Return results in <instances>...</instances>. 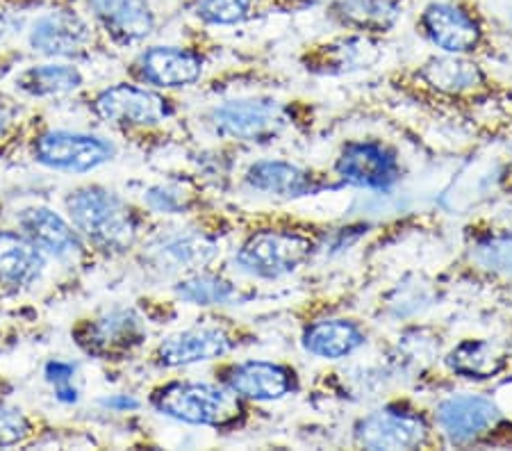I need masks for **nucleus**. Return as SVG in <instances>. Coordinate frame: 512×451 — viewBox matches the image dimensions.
I'll use <instances>...</instances> for the list:
<instances>
[{
    "label": "nucleus",
    "mask_w": 512,
    "mask_h": 451,
    "mask_svg": "<svg viewBox=\"0 0 512 451\" xmlns=\"http://www.w3.org/2000/svg\"><path fill=\"white\" fill-rule=\"evenodd\" d=\"M66 208H69L78 231L103 249L123 251L135 242V215L117 194L101 190V187H85L69 196Z\"/></svg>",
    "instance_id": "1"
},
{
    "label": "nucleus",
    "mask_w": 512,
    "mask_h": 451,
    "mask_svg": "<svg viewBox=\"0 0 512 451\" xmlns=\"http://www.w3.org/2000/svg\"><path fill=\"white\" fill-rule=\"evenodd\" d=\"M153 406L178 422L203 426H230L244 415L233 390L208 383H169L153 395Z\"/></svg>",
    "instance_id": "2"
},
{
    "label": "nucleus",
    "mask_w": 512,
    "mask_h": 451,
    "mask_svg": "<svg viewBox=\"0 0 512 451\" xmlns=\"http://www.w3.org/2000/svg\"><path fill=\"white\" fill-rule=\"evenodd\" d=\"M312 253V242L299 233L264 231L253 235L239 251L237 262L244 272L278 278L299 269Z\"/></svg>",
    "instance_id": "3"
},
{
    "label": "nucleus",
    "mask_w": 512,
    "mask_h": 451,
    "mask_svg": "<svg viewBox=\"0 0 512 451\" xmlns=\"http://www.w3.org/2000/svg\"><path fill=\"white\" fill-rule=\"evenodd\" d=\"M76 340L89 356L121 358L146 340V328L132 310L114 308L76 328Z\"/></svg>",
    "instance_id": "4"
},
{
    "label": "nucleus",
    "mask_w": 512,
    "mask_h": 451,
    "mask_svg": "<svg viewBox=\"0 0 512 451\" xmlns=\"http://www.w3.org/2000/svg\"><path fill=\"white\" fill-rule=\"evenodd\" d=\"M214 130L239 142H264L287 126V112L276 101H230L212 112Z\"/></svg>",
    "instance_id": "5"
},
{
    "label": "nucleus",
    "mask_w": 512,
    "mask_h": 451,
    "mask_svg": "<svg viewBox=\"0 0 512 451\" xmlns=\"http://www.w3.org/2000/svg\"><path fill=\"white\" fill-rule=\"evenodd\" d=\"M112 153V146L101 137L69 133V130H53L41 135L35 144V155L41 164L60 171H76V174L101 167L112 158Z\"/></svg>",
    "instance_id": "6"
},
{
    "label": "nucleus",
    "mask_w": 512,
    "mask_h": 451,
    "mask_svg": "<svg viewBox=\"0 0 512 451\" xmlns=\"http://www.w3.org/2000/svg\"><path fill=\"white\" fill-rule=\"evenodd\" d=\"M96 114L112 126L142 128L171 117V105L160 94L148 92L142 87L117 85L105 89L94 103Z\"/></svg>",
    "instance_id": "7"
},
{
    "label": "nucleus",
    "mask_w": 512,
    "mask_h": 451,
    "mask_svg": "<svg viewBox=\"0 0 512 451\" xmlns=\"http://www.w3.org/2000/svg\"><path fill=\"white\" fill-rule=\"evenodd\" d=\"M355 436L367 449H412L426 440V424L415 413L387 408L360 420Z\"/></svg>",
    "instance_id": "8"
},
{
    "label": "nucleus",
    "mask_w": 512,
    "mask_h": 451,
    "mask_svg": "<svg viewBox=\"0 0 512 451\" xmlns=\"http://www.w3.org/2000/svg\"><path fill=\"white\" fill-rule=\"evenodd\" d=\"M437 422H440L444 436L449 440L469 442L497 429L501 422V413L490 399L462 395L447 399L437 408Z\"/></svg>",
    "instance_id": "9"
},
{
    "label": "nucleus",
    "mask_w": 512,
    "mask_h": 451,
    "mask_svg": "<svg viewBox=\"0 0 512 451\" xmlns=\"http://www.w3.org/2000/svg\"><path fill=\"white\" fill-rule=\"evenodd\" d=\"M421 26H424L426 35L433 39V44L453 55L474 51L478 39H481V30H478V23L472 16L449 3H435L426 7L424 16H421Z\"/></svg>",
    "instance_id": "10"
},
{
    "label": "nucleus",
    "mask_w": 512,
    "mask_h": 451,
    "mask_svg": "<svg viewBox=\"0 0 512 451\" xmlns=\"http://www.w3.org/2000/svg\"><path fill=\"white\" fill-rule=\"evenodd\" d=\"M226 385L237 397L255 401H274L294 388V374L287 367L264 360H249L228 369Z\"/></svg>",
    "instance_id": "11"
},
{
    "label": "nucleus",
    "mask_w": 512,
    "mask_h": 451,
    "mask_svg": "<svg viewBox=\"0 0 512 451\" xmlns=\"http://www.w3.org/2000/svg\"><path fill=\"white\" fill-rule=\"evenodd\" d=\"M139 73L155 87H187L201 78L203 60L176 46H155L139 57Z\"/></svg>",
    "instance_id": "12"
},
{
    "label": "nucleus",
    "mask_w": 512,
    "mask_h": 451,
    "mask_svg": "<svg viewBox=\"0 0 512 451\" xmlns=\"http://www.w3.org/2000/svg\"><path fill=\"white\" fill-rule=\"evenodd\" d=\"M337 171L346 183L360 187H390L399 176L394 155L378 144L346 146L337 162Z\"/></svg>",
    "instance_id": "13"
},
{
    "label": "nucleus",
    "mask_w": 512,
    "mask_h": 451,
    "mask_svg": "<svg viewBox=\"0 0 512 451\" xmlns=\"http://www.w3.org/2000/svg\"><path fill=\"white\" fill-rule=\"evenodd\" d=\"M230 349V340L219 328H189V331L169 335L160 344V363L167 367H183L194 363H205L224 356Z\"/></svg>",
    "instance_id": "14"
},
{
    "label": "nucleus",
    "mask_w": 512,
    "mask_h": 451,
    "mask_svg": "<svg viewBox=\"0 0 512 451\" xmlns=\"http://www.w3.org/2000/svg\"><path fill=\"white\" fill-rule=\"evenodd\" d=\"M96 19L121 44H135L151 35L153 14L146 0H92Z\"/></svg>",
    "instance_id": "15"
},
{
    "label": "nucleus",
    "mask_w": 512,
    "mask_h": 451,
    "mask_svg": "<svg viewBox=\"0 0 512 451\" xmlns=\"http://www.w3.org/2000/svg\"><path fill=\"white\" fill-rule=\"evenodd\" d=\"M30 44L46 55H73L89 44V30L76 14L53 12L35 23Z\"/></svg>",
    "instance_id": "16"
},
{
    "label": "nucleus",
    "mask_w": 512,
    "mask_h": 451,
    "mask_svg": "<svg viewBox=\"0 0 512 451\" xmlns=\"http://www.w3.org/2000/svg\"><path fill=\"white\" fill-rule=\"evenodd\" d=\"M19 224L41 251L53 253L57 258L73 256L80 249L78 235L57 212L48 208H28L21 212Z\"/></svg>",
    "instance_id": "17"
},
{
    "label": "nucleus",
    "mask_w": 512,
    "mask_h": 451,
    "mask_svg": "<svg viewBox=\"0 0 512 451\" xmlns=\"http://www.w3.org/2000/svg\"><path fill=\"white\" fill-rule=\"evenodd\" d=\"M44 269V256L28 235L0 233V281L23 287L37 281Z\"/></svg>",
    "instance_id": "18"
},
{
    "label": "nucleus",
    "mask_w": 512,
    "mask_h": 451,
    "mask_svg": "<svg viewBox=\"0 0 512 451\" xmlns=\"http://www.w3.org/2000/svg\"><path fill=\"white\" fill-rule=\"evenodd\" d=\"M365 335L353 322L346 319H328V322L312 324L303 335V347L310 351L312 356L319 358H346L353 354L355 349L362 347Z\"/></svg>",
    "instance_id": "19"
},
{
    "label": "nucleus",
    "mask_w": 512,
    "mask_h": 451,
    "mask_svg": "<svg viewBox=\"0 0 512 451\" xmlns=\"http://www.w3.org/2000/svg\"><path fill=\"white\" fill-rule=\"evenodd\" d=\"M249 185L260 192H269L276 196H285V199H292V196H303L315 190L312 185L310 174H305L303 169L294 167V164L287 162H258L253 164L246 174Z\"/></svg>",
    "instance_id": "20"
},
{
    "label": "nucleus",
    "mask_w": 512,
    "mask_h": 451,
    "mask_svg": "<svg viewBox=\"0 0 512 451\" xmlns=\"http://www.w3.org/2000/svg\"><path fill=\"white\" fill-rule=\"evenodd\" d=\"M421 78L442 94H462L483 82V73L474 62L462 57H435L421 69Z\"/></svg>",
    "instance_id": "21"
},
{
    "label": "nucleus",
    "mask_w": 512,
    "mask_h": 451,
    "mask_svg": "<svg viewBox=\"0 0 512 451\" xmlns=\"http://www.w3.org/2000/svg\"><path fill=\"white\" fill-rule=\"evenodd\" d=\"M447 363L453 372L467 376V379H490L506 365V356L492 342L465 340L451 351Z\"/></svg>",
    "instance_id": "22"
},
{
    "label": "nucleus",
    "mask_w": 512,
    "mask_h": 451,
    "mask_svg": "<svg viewBox=\"0 0 512 451\" xmlns=\"http://www.w3.org/2000/svg\"><path fill=\"white\" fill-rule=\"evenodd\" d=\"M401 0H335V14L358 30L385 32L394 26Z\"/></svg>",
    "instance_id": "23"
},
{
    "label": "nucleus",
    "mask_w": 512,
    "mask_h": 451,
    "mask_svg": "<svg viewBox=\"0 0 512 451\" xmlns=\"http://www.w3.org/2000/svg\"><path fill=\"white\" fill-rule=\"evenodd\" d=\"M19 85L23 92L32 96H60L78 89L82 85V76L69 64H41V67H32L23 73Z\"/></svg>",
    "instance_id": "24"
},
{
    "label": "nucleus",
    "mask_w": 512,
    "mask_h": 451,
    "mask_svg": "<svg viewBox=\"0 0 512 451\" xmlns=\"http://www.w3.org/2000/svg\"><path fill=\"white\" fill-rule=\"evenodd\" d=\"M217 253L208 237L201 235H185V237H173V240L164 242L155 256H158V265H167V269H189V267H201L205 262H210Z\"/></svg>",
    "instance_id": "25"
},
{
    "label": "nucleus",
    "mask_w": 512,
    "mask_h": 451,
    "mask_svg": "<svg viewBox=\"0 0 512 451\" xmlns=\"http://www.w3.org/2000/svg\"><path fill=\"white\" fill-rule=\"evenodd\" d=\"M376 57L378 51L374 41L355 37L326 46V51L319 55V67H324V71H351L369 67L371 62H376Z\"/></svg>",
    "instance_id": "26"
},
{
    "label": "nucleus",
    "mask_w": 512,
    "mask_h": 451,
    "mask_svg": "<svg viewBox=\"0 0 512 451\" xmlns=\"http://www.w3.org/2000/svg\"><path fill=\"white\" fill-rule=\"evenodd\" d=\"M178 297L194 306H217L235 297L233 285L210 274H194L180 281L176 287Z\"/></svg>",
    "instance_id": "27"
},
{
    "label": "nucleus",
    "mask_w": 512,
    "mask_h": 451,
    "mask_svg": "<svg viewBox=\"0 0 512 451\" xmlns=\"http://www.w3.org/2000/svg\"><path fill=\"white\" fill-rule=\"evenodd\" d=\"M251 0H198L196 14L212 26H233L249 16Z\"/></svg>",
    "instance_id": "28"
},
{
    "label": "nucleus",
    "mask_w": 512,
    "mask_h": 451,
    "mask_svg": "<svg viewBox=\"0 0 512 451\" xmlns=\"http://www.w3.org/2000/svg\"><path fill=\"white\" fill-rule=\"evenodd\" d=\"M30 436V422L19 408L0 404V447L19 445Z\"/></svg>",
    "instance_id": "29"
},
{
    "label": "nucleus",
    "mask_w": 512,
    "mask_h": 451,
    "mask_svg": "<svg viewBox=\"0 0 512 451\" xmlns=\"http://www.w3.org/2000/svg\"><path fill=\"white\" fill-rule=\"evenodd\" d=\"M476 258L481 265L497 272H512V237H494L478 244Z\"/></svg>",
    "instance_id": "30"
},
{
    "label": "nucleus",
    "mask_w": 512,
    "mask_h": 451,
    "mask_svg": "<svg viewBox=\"0 0 512 451\" xmlns=\"http://www.w3.org/2000/svg\"><path fill=\"white\" fill-rule=\"evenodd\" d=\"M73 376H76V369L69 363H62V360H53V363L46 365V379L53 383L57 399L66 401V404L78 401V390L73 388Z\"/></svg>",
    "instance_id": "31"
},
{
    "label": "nucleus",
    "mask_w": 512,
    "mask_h": 451,
    "mask_svg": "<svg viewBox=\"0 0 512 451\" xmlns=\"http://www.w3.org/2000/svg\"><path fill=\"white\" fill-rule=\"evenodd\" d=\"M148 203L153 205L155 210H164V212H176L180 208H185V199L178 192L169 190V187H160V190H153L148 194Z\"/></svg>",
    "instance_id": "32"
},
{
    "label": "nucleus",
    "mask_w": 512,
    "mask_h": 451,
    "mask_svg": "<svg viewBox=\"0 0 512 451\" xmlns=\"http://www.w3.org/2000/svg\"><path fill=\"white\" fill-rule=\"evenodd\" d=\"M7 126H10V117H7V112H5L3 108H0V135L5 133Z\"/></svg>",
    "instance_id": "33"
},
{
    "label": "nucleus",
    "mask_w": 512,
    "mask_h": 451,
    "mask_svg": "<svg viewBox=\"0 0 512 451\" xmlns=\"http://www.w3.org/2000/svg\"><path fill=\"white\" fill-rule=\"evenodd\" d=\"M287 3H301V5H315V3H324V0H287Z\"/></svg>",
    "instance_id": "34"
}]
</instances>
